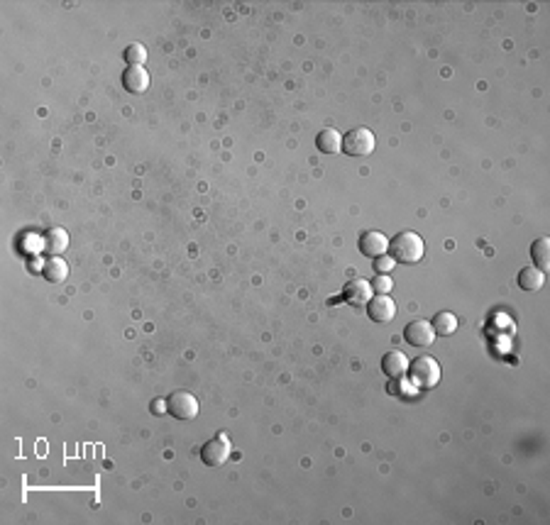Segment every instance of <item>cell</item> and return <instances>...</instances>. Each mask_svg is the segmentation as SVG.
Instances as JSON below:
<instances>
[{"instance_id": "cell-11", "label": "cell", "mask_w": 550, "mask_h": 525, "mask_svg": "<svg viewBox=\"0 0 550 525\" xmlns=\"http://www.w3.org/2000/svg\"><path fill=\"white\" fill-rule=\"evenodd\" d=\"M409 369V359H406L404 352H387L382 357V372L387 374L389 379H401L404 377V372Z\"/></svg>"}, {"instance_id": "cell-5", "label": "cell", "mask_w": 550, "mask_h": 525, "mask_svg": "<svg viewBox=\"0 0 550 525\" xmlns=\"http://www.w3.org/2000/svg\"><path fill=\"white\" fill-rule=\"evenodd\" d=\"M167 410L179 420H193L198 415V401L191 391H174L167 398Z\"/></svg>"}, {"instance_id": "cell-1", "label": "cell", "mask_w": 550, "mask_h": 525, "mask_svg": "<svg viewBox=\"0 0 550 525\" xmlns=\"http://www.w3.org/2000/svg\"><path fill=\"white\" fill-rule=\"evenodd\" d=\"M389 257H392L397 264H416V261L423 259V240H421V235L411 233V230H406V233H399L394 240H389Z\"/></svg>"}, {"instance_id": "cell-13", "label": "cell", "mask_w": 550, "mask_h": 525, "mask_svg": "<svg viewBox=\"0 0 550 525\" xmlns=\"http://www.w3.org/2000/svg\"><path fill=\"white\" fill-rule=\"evenodd\" d=\"M42 276L49 281V284H61V281H66V276H69V264H66L64 259H59V257H51V259L44 261Z\"/></svg>"}, {"instance_id": "cell-18", "label": "cell", "mask_w": 550, "mask_h": 525, "mask_svg": "<svg viewBox=\"0 0 550 525\" xmlns=\"http://www.w3.org/2000/svg\"><path fill=\"white\" fill-rule=\"evenodd\" d=\"M122 56H125V61L130 66H142V64H145V59H147V49L142 47V44L132 42V44H127V47H125Z\"/></svg>"}, {"instance_id": "cell-3", "label": "cell", "mask_w": 550, "mask_h": 525, "mask_svg": "<svg viewBox=\"0 0 550 525\" xmlns=\"http://www.w3.org/2000/svg\"><path fill=\"white\" fill-rule=\"evenodd\" d=\"M374 147H377L374 132L367 130V127H354V130L343 137L340 152H345L347 157H367V154L374 152Z\"/></svg>"}, {"instance_id": "cell-20", "label": "cell", "mask_w": 550, "mask_h": 525, "mask_svg": "<svg viewBox=\"0 0 550 525\" xmlns=\"http://www.w3.org/2000/svg\"><path fill=\"white\" fill-rule=\"evenodd\" d=\"M374 261H377V264H374V266H377L379 274H387V271L392 269L394 264H397V261H394L392 257H384V254H382V257H377V259H374Z\"/></svg>"}, {"instance_id": "cell-15", "label": "cell", "mask_w": 550, "mask_h": 525, "mask_svg": "<svg viewBox=\"0 0 550 525\" xmlns=\"http://www.w3.org/2000/svg\"><path fill=\"white\" fill-rule=\"evenodd\" d=\"M516 281L523 291H538V288L546 284V276H543V271L536 269V266H523V269L518 271Z\"/></svg>"}, {"instance_id": "cell-2", "label": "cell", "mask_w": 550, "mask_h": 525, "mask_svg": "<svg viewBox=\"0 0 550 525\" xmlns=\"http://www.w3.org/2000/svg\"><path fill=\"white\" fill-rule=\"evenodd\" d=\"M411 384L418 389H433L440 382V364L433 357H416L409 364Z\"/></svg>"}, {"instance_id": "cell-8", "label": "cell", "mask_w": 550, "mask_h": 525, "mask_svg": "<svg viewBox=\"0 0 550 525\" xmlns=\"http://www.w3.org/2000/svg\"><path fill=\"white\" fill-rule=\"evenodd\" d=\"M387 249H389V240L382 233H377V230H369V233H364L359 238V252L364 257H369V259H377V257L387 254Z\"/></svg>"}, {"instance_id": "cell-19", "label": "cell", "mask_w": 550, "mask_h": 525, "mask_svg": "<svg viewBox=\"0 0 550 525\" xmlns=\"http://www.w3.org/2000/svg\"><path fill=\"white\" fill-rule=\"evenodd\" d=\"M394 284H392V279H389L387 274H379V276H374V281H372V291L374 293H389V288H392Z\"/></svg>"}, {"instance_id": "cell-12", "label": "cell", "mask_w": 550, "mask_h": 525, "mask_svg": "<svg viewBox=\"0 0 550 525\" xmlns=\"http://www.w3.org/2000/svg\"><path fill=\"white\" fill-rule=\"evenodd\" d=\"M44 245H42V249L47 252V254H51V257H59L61 252L69 247V235H66V230L64 228H49L47 233H44Z\"/></svg>"}, {"instance_id": "cell-17", "label": "cell", "mask_w": 550, "mask_h": 525, "mask_svg": "<svg viewBox=\"0 0 550 525\" xmlns=\"http://www.w3.org/2000/svg\"><path fill=\"white\" fill-rule=\"evenodd\" d=\"M433 332L435 335H452L457 330V318L452 316V313H448V311H443V313H438V316L433 318Z\"/></svg>"}, {"instance_id": "cell-14", "label": "cell", "mask_w": 550, "mask_h": 525, "mask_svg": "<svg viewBox=\"0 0 550 525\" xmlns=\"http://www.w3.org/2000/svg\"><path fill=\"white\" fill-rule=\"evenodd\" d=\"M316 147L321 149L323 154H335L343 149V137L338 130H333V127H326V130L318 132L316 137Z\"/></svg>"}, {"instance_id": "cell-7", "label": "cell", "mask_w": 550, "mask_h": 525, "mask_svg": "<svg viewBox=\"0 0 550 525\" xmlns=\"http://www.w3.org/2000/svg\"><path fill=\"white\" fill-rule=\"evenodd\" d=\"M404 339L414 347H428L433 344L435 339V332H433V325L428 320H411L409 325L404 328Z\"/></svg>"}, {"instance_id": "cell-4", "label": "cell", "mask_w": 550, "mask_h": 525, "mask_svg": "<svg viewBox=\"0 0 550 525\" xmlns=\"http://www.w3.org/2000/svg\"><path fill=\"white\" fill-rule=\"evenodd\" d=\"M230 460V440L225 432H218L213 440H208L200 447V462L205 467H220Z\"/></svg>"}, {"instance_id": "cell-9", "label": "cell", "mask_w": 550, "mask_h": 525, "mask_svg": "<svg viewBox=\"0 0 550 525\" xmlns=\"http://www.w3.org/2000/svg\"><path fill=\"white\" fill-rule=\"evenodd\" d=\"M372 284L364 279H354L350 284H345L343 288V301L350 303V306H367V301L372 298Z\"/></svg>"}, {"instance_id": "cell-10", "label": "cell", "mask_w": 550, "mask_h": 525, "mask_svg": "<svg viewBox=\"0 0 550 525\" xmlns=\"http://www.w3.org/2000/svg\"><path fill=\"white\" fill-rule=\"evenodd\" d=\"M122 86L127 93H145L150 89V74L142 66H127L122 71Z\"/></svg>"}, {"instance_id": "cell-6", "label": "cell", "mask_w": 550, "mask_h": 525, "mask_svg": "<svg viewBox=\"0 0 550 525\" xmlns=\"http://www.w3.org/2000/svg\"><path fill=\"white\" fill-rule=\"evenodd\" d=\"M367 316H369V320L379 323V325H387V323H392L394 316H397V303H394L387 293H377V296L367 301Z\"/></svg>"}, {"instance_id": "cell-16", "label": "cell", "mask_w": 550, "mask_h": 525, "mask_svg": "<svg viewBox=\"0 0 550 525\" xmlns=\"http://www.w3.org/2000/svg\"><path fill=\"white\" fill-rule=\"evenodd\" d=\"M531 259L536 264V269L548 271L550 269V240L548 238H538L531 245Z\"/></svg>"}]
</instances>
